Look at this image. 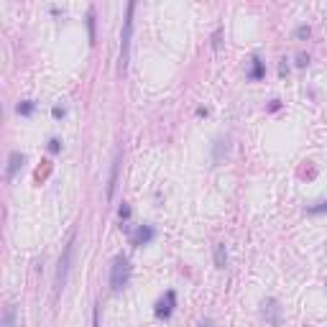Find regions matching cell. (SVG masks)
I'll return each instance as SVG.
<instances>
[{
  "label": "cell",
  "mask_w": 327,
  "mask_h": 327,
  "mask_svg": "<svg viewBox=\"0 0 327 327\" xmlns=\"http://www.w3.org/2000/svg\"><path fill=\"white\" fill-rule=\"evenodd\" d=\"M133 11H135V3H128L125 21H123V34H120V74H125V69H128V57H130V36H133Z\"/></svg>",
  "instance_id": "1"
},
{
  "label": "cell",
  "mask_w": 327,
  "mask_h": 327,
  "mask_svg": "<svg viewBox=\"0 0 327 327\" xmlns=\"http://www.w3.org/2000/svg\"><path fill=\"white\" fill-rule=\"evenodd\" d=\"M130 281V261L125 256H115L113 266H110V289L113 291H123Z\"/></svg>",
  "instance_id": "2"
},
{
  "label": "cell",
  "mask_w": 327,
  "mask_h": 327,
  "mask_svg": "<svg viewBox=\"0 0 327 327\" xmlns=\"http://www.w3.org/2000/svg\"><path fill=\"white\" fill-rule=\"evenodd\" d=\"M72 258H74V238L67 243L62 258H59V268H57V291H62L67 286V276H69V268H72Z\"/></svg>",
  "instance_id": "3"
},
{
  "label": "cell",
  "mask_w": 327,
  "mask_h": 327,
  "mask_svg": "<svg viewBox=\"0 0 327 327\" xmlns=\"http://www.w3.org/2000/svg\"><path fill=\"white\" fill-rule=\"evenodd\" d=\"M174 307H177V294L169 289L167 294H164V296L156 302V317H164V319H167V317L174 312Z\"/></svg>",
  "instance_id": "4"
},
{
  "label": "cell",
  "mask_w": 327,
  "mask_h": 327,
  "mask_svg": "<svg viewBox=\"0 0 327 327\" xmlns=\"http://www.w3.org/2000/svg\"><path fill=\"white\" fill-rule=\"evenodd\" d=\"M153 238H156V230H153L151 225H141V228L133 233V246H148Z\"/></svg>",
  "instance_id": "5"
},
{
  "label": "cell",
  "mask_w": 327,
  "mask_h": 327,
  "mask_svg": "<svg viewBox=\"0 0 327 327\" xmlns=\"http://www.w3.org/2000/svg\"><path fill=\"white\" fill-rule=\"evenodd\" d=\"M23 161H26V158H23V153H21V151H13V153H11V158H8V172H6L8 182L18 174V169L23 167Z\"/></svg>",
  "instance_id": "6"
},
{
  "label": "cell",
  "mask_w": 327,
  "mask_h": 327,
  "mask_svg": "<svg viewBox=\"0 0 327 327\" xmlns=\"http://www.w3.org/2000/svg\"><path fill=\"white\" fill-rule=\"evenodd\" d=\"M263 317H266L271 324H279V322H281V319H279V304H276V299L263 302Z\"/></svg>",
  "instance_id": "7"
},
{
  "label": "cell",
  "mask_w": 327,
  "mask_h": 327,
  "mask_svg": "<svg viewBox=\"0 0 327 327\" xmlns=\"http://www.w3.org/2000/svg\"><path fill=\"white\" fill-rule=\"evenodd\" d=\"M118 172H120V151L115 153V161H113V172H110V184H107V200H113V195H115V184H118Z\"/></svg>",
  "instance_id": "8"
},
{
  "label": "cell",
  "mask_w": 327,
  "mask_h": 327,
  "mask_svg": "<svg viewBox=\"0 0 327 327\" xmlns=\"http://www.w3.org/2000/svg\"><path fill=\"white\" fill-rule=\"evenodd\" d=\"M215 266H217V268H225V266H228V251H225V243H217V246H215Z\"/></svg>",
  "instance_id": "9"
},
{
  "label": "cell",
  "mask_w": 327,
  "mask_h": 327,
  "mask_svg": "<svg viewBox=\"0 0 327 327\" xmlns=\"http://www.w3.org/2000/svg\"><path fill=\"white\" fill-rule=\"evenodd\" d=\"M3 327H18V319H16V304H8L6 312H3Z\"/></svg>",
  "instance_id": "10"
},
{
  "label": "cell",
  "mask_w": 327,
  "mask_h": 327,
  "mask_svg": "<svg viewBox=\"0 0 327 327\" xmlns=\"http://www.w3.org/2000/svg\"><path fill=\"white\" fill-rule=\"evenodd\" d=\"M228 138H217L215 141V153H212V161L215 164H220V158H223V153H228Z\"/></svg>",
  "instance_id": "11"
},
{
  "label": "cell",
  "mask_w": 327,
  "mask_h": 327,
  "mask_svg": "<svg viewBox=\"0 0 327 327\" xmlns=\"http://www.w3.org/2000/svg\"><path fill=\"white\" fill-rule=\"evenodd\" d=\"M34 107H36V102L34 100H23V102H18V115H31L34 113Z\"/></svg>",
  "instance_id": "12"
},
{
  "label": "cell",
  "mask_w": 327,
  "mask_h": 327,
  "mask_svg": "<svg viewBox=\"0 0 327 327\" xmlns=\"http://www.w3.org/2000/svg\"><path fill=\"white\" fill-rule=\"evenodd\" d=\"M261 77H263V62L256 57V59H253V72H251V79H261Z\"/></svg>",
  "instance_id": "13"
},
{
  "label": "cell",
  "mask_w": 327,
  "mask_h": 327,
  "mask_svg": "<svg viewBox=\"0 0 327 327\" xmlns=\"http://www.w3.org/2000/svg\"><path fill=\"white\" fill-rule=\"evenodd\" d=\"M87 29H90V44H95V11H90L87 16Z\"/></svg>",
  "instance_id": "14"
},
{
  "label": "cell",
  "mask_w": 327,
  "mask_h": 327,
  "mask_svg": "<svg viewBox=\"0 0 327 327\" xmlns=\"http://www.w3.org/2000/svg\"><path fill=\"white\" fill-rule=\"evenodd\" d=\"M319 212H327V202H317L314 207H307V215H319Z\"/></svg>",
  "instance_id": "15"
},
{
  "label": "cell",
  "mask_w": 327,
  "mask_h": 327,
  "mask_svg": "<svg viewBox=\"0 0 327 327\" xmlns=\"http://www.w3.org/2000/svg\"><path fill=\"white\" fill-rule=\"evenodd\" d=\"M59 148H62V141H59V138H51V141H49V151H51V153H57Z\"/></svg>",
  "instance_id": "16"
},
{
  "label": "cell",
  "mask_w": 327,
  "mask_h": 327,
  "mask_svg": "<svg viewBox=\"0 0 327 327\" xmlns=\"http://www.w3.org/2000/svg\"><path fill=\"white\" fill-rule=\"evenodd\" d=\"M128 215H130V207H128V205H123V207H120V220H125Z\"/></svg>",
  "instance_id": "17"
},
{
  "label": "cell",
  "mask_w": 327,
  "mask_h": 327,
  "mask_svg": "<svg viewBox=\"0 0 327 327\" xmlns=\"http://www.w3.org/2000/svg\"><path fill=\"white\" fill-rule=\"evenodd\" d=\"M296 36H302V39H304V36H309V29H307V26H302V29H296Z\"/></svg>",
  "instance_id": "18"
},
{
  "label": "cell",
  "mask_w": 327,
  "mask_h": 327,
  "mask_svg": "<svg viewBox=\"0 0 327 327\" xmlns=\"http://www.w3.org/2000/svg\"><path fill=\"white\" fill-rule=\"evenodd\" d=\"M51 113H54V118H62V115H64V110H62V107H54Z\"/></svg>",
  "instance_id": "19"
},
{
  "label": "cell",
  "mask_w": 327,
  "mask_h": 327,
  "mask_svg": "<svg viewBox=\"0 0 327 327\" xmlns=\"http://www.w3.org/2000/svg\"><path fill=\"white\" fill-rule=\"evenodd\" d=\"M200 327H210V319H205V322H200Z\"/></svg>",
  "instance_id": "20"
}]
</instances>
